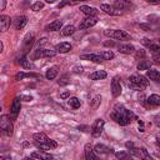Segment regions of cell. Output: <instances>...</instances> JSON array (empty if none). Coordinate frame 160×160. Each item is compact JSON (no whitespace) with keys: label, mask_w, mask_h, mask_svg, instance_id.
Wrapping results in <instances>:
<instances>
[{"label":"cell","mask_w":160,"mask_h":160,"mask_svg":"<svg viewBox=\"0 0 160 160\" xmlns=\"http://www.w3.org/2000/svg\"><path fill=\"white\" fill-rule=\"evenodd\" d=\"M110 116L115 122H118L119 125H122V126L130 124L132 120H138V116L132 111L125 109L121 104L115 105V108H114V110H112Z\"/></svg>","instance_id":"cell-1"},{"label":"cell","mask_w":160,"mask_h":160,"mask_svg":"<svg viewBox=\"0 0 160 160\" xmlns=\"http://www.w3.org/2000/svg\"><path fill=\"white\" fill-rule=\"evenodd\" d=\"M129 80H130L129 86H131V88H134L136 90H144L149 84L146 78L142 76V75H131L129 78Z\"/></svg>","instance_id":"cell-2"},{"label":"cell","mask_w":160,"mask_h":160,"mask_svg":"<svg viewBox=\"0 0 160 160\" xmlns=\"http://www.w3.org/2000/svg\"><path fill=\"white\" fill-rule=\"evenodd\" d=\"M0 129H1V132L2 135L10 138L14 132V126H12V122H11V119L8 116V115H1L0 118Z\"/></svg>","instance_id":"cell-3"},{"label":"cell","mask_w":160,"mask_h":160,"mask_svg":"<svg viewBox=\"0 0 160 160\" xmlns=\"http://www.w3.org/2000/svg\"><path fill=\"white\" fill-rule=\"evenodd\" d=\"M104 35L114 40H130L131 39L130 34H128L124 30H116V29H108L104 31Z\"/></svg>","instance_id":"cell-4"},{"label":"cell","mask_w":160,"mask_h":160,"mask_svg":"<svg viewBox=\"0 0 160 160\" xmlns=\"http://www.w3.org/2000/svg\"><path fill=\"white\" fill-rule=\"evenodd\" d=\"M100 10H102L105 14L111 15V16H120V15H122V10H119L115 6H111L109 4H101L100 5Z\"/></svg>","instance_id":"cell-5"},{"label":"cell","mask_w":160,"mask_h":160,"mask_svg":"<svg viewBox=\"0 0 160 160\" xmlns=\"http://www.w3.org/2000/svg\"><path fill=\"white\" fill-rule=\"evenodd\" d=\"M129 154L132 155V156H136V158H142V159H148V160L151 159V156L149 155L148 150L144 149V148L139 149V148H135V146H134V148L129 149Z\"/></svg>","instance_id":"cell-6"},{"label":"cell","mask_w":160,"mask_h":160,"mask_svg":"<svg viewBox=\"0 0 160 160\" xmlns=\"http://www.w3.org/2000/svg\"><path fill=\"white\" fill-rule=\"evenodd\" d=\"M20 101H21V99L19 96V98H14V100L11 102V106H10V116H11L12 120L16 119V116H18V114L20 111V108H21Z\"/></svg>","instance_id":"cell-7"},{"label":"cell","mask_w":160,"mask_h":160,"mask_svg":"<svg viewBox=\"0 0 160 160\" xmlns=\"http://www.w3.org/2000/svg\"><path fill=\"white\" fill-rule=\"evenodd\" d=\"M104 124H105V121L102 119H96L95 120V122H94V125L91 128V134H92L94 138H98V136L101 135L102 129H104Z\"/></svg>","instance_id":"cell-8"},{"label":"cell","mask_w":160,"mask_h":160,"mask_svg":"<svg viewBox=\"0 0 160 160\" xmlns=\"http://www.w3.org/2000/svg\"><path fill=\"white\" fill-rule=\"evenodd\" d=\"M96 22H98V18L96 16H88V18L81 20L79 28H80V30H85V29H89V28L96 25Z\"/></svg>","instance_id":"cell-9"},{"label":"cell","mask_w":160,"mask_h":160,"mask_svg":"<svg viewBox=\"0 0 160 160\" xmlns=\"http://www.w3.org/2000/svg\"><path fill=\"white\" fill-rule=\"evenodd\" d=\"M142 44L148 49H150L152 52L156 51L158 49H160V40L159 39H148V38H145V39H142Z\"/></svg>","instance_id":"cell-10"},{"label":"cell","mask_w":160,"mask_h":160,"mask_svg":"<svg viewBox=\"0 0 160 160\" xmlns=\"http://www.w3.org/2000/svg\"><path fill=\"white\" fill-rule=\"evenodd\" d=\"M111 94L114 98H118L121 94V85H120L118 76L112 78V80H111Z\"/></svg>","instance_id":"cell-11"},{"label":"cell","mask_w":160,"mask_h":160,"mask_svg":"<svg viewBox=\"0 0 160 160\" xmlns=\"http://www.w3.org/2000/svg\"><path fill=\"white\" fill-rule=\"evenodd\" d=\"M58 51L55 50H50V49H38L34 58H51V56H55Z\"/></svg>","instance_id":"cell-12"},{"label":"cell","mask_w":160,"mask_h":160,"mask_svg":"<svg viewBox=\"0 0 160 160\" xmlns=\"http://www.w3.org/2000/svg\"><path fill=\"white\" fill-rule=\"evenodd\" d=\"M80 59L92 61V62H102L104 61V59L99 54H82V55H80Z\"/></svg>","instance_id":"cell-13"},{"label":"cell","mask_w":160,"mask_h":160,"mask_svg":"<svg viewBox=\"0 0 160 160\" xmlns=\"http://www.w3.org/2000/svg\"><path fill=\"white\" fill-rule=\"evenodd\" d=\"M80 11L82 14H85L86 16H96L99 14V10L92 8V6H88V5H81L80 6Z\"/></svg>","instance_id":"cell-14"},{"label":"cell","mask_w":160,"mask_h":160,"mask_svg":"<svg viewBox=\"0 0 160 160\" xmlns=\"http://www.w3.org/2000/svg\"><path fill=\"white\" fill-rule=\"evenodd\" d=\"M10 24H11L10 16H8V15H1L0 16V29H1V31H6L10 28Z\"/></svg>","instance_id":"cell-15"},{"label":"cell","mask_w":160,"mask_h":160,"mask_svg":"<svg viewBox=\"0 0 160 160\" xmlns=\"http://www.w3.org/2000/svg\"><path fill=\"white\" fill-rule=\"evenodd\" d=\"M55 50L58 52H61V54H66L71 50V45L70 42H66V41H62V42H59L56 46H55Z\"/></svg>","instance_id":"cell-16"},{"label":"cell","mask_w":160,"mask_h":160,"mask_svg":"<svg viewBox=\"0 0 160 160\" xmlns=\"http://www.w3.org/2000/svg\"><path fill=\"white\" fill-rule=\"evenodd\" d=\"M94 151H95V154H99V155H105V154L114 152L112 149H110V148H108V146H105V145H102V144H98V145H95Z\"/></svg>","instance_id":"cell-17"},{"label":"cell","mask_w":160,"mask_h":160,"mask_svg":"<svg viewBox=\"0 0 160 160\" xmlns=\"http://www.w3.org/2000/svg\"><path fill=\"white\" fill-rule=\"evenodd\" d=\"M84 151H85V158L88 160H95L96 159V155H95V151H94V148L91 144H85Z\"/></svg>","instance_id":"cell-18"},{"label":"cell","mask_w":160,"mask_h":160,"mask_svg":"<svg viewBox=\"0 0 160 160\" xmlns=\"http://www.w3.org/2000/svg\"><path fill=\"white\" fill-rule=\"evenodd\" d=\"M61 26H62V21L61 20H54V21H51L50 24L46 25L45 30L46 31H58V30L61 29Z\"/></svg>","instance_id":"cell-19"},{"label":"cell","mask_w":160,"mask_h":160,"mask_svg":"<svg viewBox=\"0 0 160 160\" xmlns=\"http://www.w3.org/2000/svg\"><path fill=\"white\" fill-rule=\"evenodd\" d=\"M118 50L121 54H132L135 51V48L130 44H119L118 45Z\"/></svg>","instance_id":"cell-20"},{"label":"cell","mask_w":160,"mask_h":160,"mask_svg":"<svg viewBox=\"0 0 160 160\" xmlns=\"http://www.w3.org/2000/svg\"><path fill=\"white\" fill-rule=\"evenodd\" d=\"M146 78L152 80V81H155V82H158V84H160V71H158V70L149 69L146 71Z\"/></svg>","instance_id":"cell-21"},{"label":"cell","mask_w":160,"mask_h":160,"mask_svg":"<svg viewBox=\"0 0 160 160\" xmlns=\"http://www.w3.org/2000/svg\"><path fill=\"white\" fill-rule=\"evenodd\" d=\"M28 24V18L26 16H18L16 18V20H15V29L16 30H21V29H24L25 28V25Z\"/></svg>","instance_id":"cell-22"},{"label":"cell","mask_w":160,"mask_h":160,"mask_svg":"<svg viewBox=\"0 0 160 160\" xmlns=\"http://www.w3.org/2000/svg\"><path fill=\"white\" fill-rule=\"evenodd\" d=\"M114 6H115L116 9H119V10H128V9H130V8H131V4H130V1H125V0H116V1L114 2Z\"/></svg>","instance_id":"cell-23"},{"label":"cell","mask_w":160,"mask_h":160,"mask_svg":"<svg viewBox=\"0 0 160 160\" xmlns=\"http://www.w3.org/2000/svg\"><path fill=\"white\" fill-rule=\"evenodd\" d=\"M146 101H148V104L151 105V106H160V95L152 94V95H150L149 98H146Z\"/></svg>","instance_id":"cell-24"},{"label":"cell","mask_w":160,"mask_h":160,"mask_svg":"<svg viewBox=\"0 0 160 160\" xmlns=\"http://www.w3.org/2000/svg\"><path fill=\"white\" fill-rule=\"evenodd\" d=\"M89 78L91 80H101V79H105L106 78V71L104 70H98V71H94L89 75Z\"/></svg>","instance_id":"cell-25"},{"label":"cell","mask_w":160,"mask_h":160,"mask_svg":"<svg viewBox=\"0 0 160 160\" xmlns=\"http://www.w3.org/2000/svg\"><path fill=\"white\" fill-rule=\"evenodd\" d=\"M24 78H40V75H38L35 72H22V71L18 72L15 75V79L16 80H22Z\"/></svg>","instance_id":"cell-26"},{"label":"cell","mask_w":160,"mask_h":160,"mask_svg":"<svg viewBox=\"0 0 160 160\" xmlns=\"http://www.w3.org/2000/svg\"><path fill=\"white\" fill-rule=\"evenodd\" d=\"M32 139L38 142H46V144H48V140H49V138L44 132H35L32 135Z\"/></svg>","instance_id":"cell-27"},{"label":"cell","mask_w":160,"mask_h":160,"mask_svg":"<svg viewBox=\"0 0 160 160\" xmlns=\"http://www.w3.org/2000/svg\"><path fill=\"white\" fill-rule=\"evenodd\" d=\"M30 158H32V159H44V160H50V159H52V155L46 154V152H32V154L30 155Z\"/></svg>","instance_id":"cell-28"},{"label":"cell","mask_w":160,"mask_h":160,"mask_svg":"<svg viewBox=\"0 0 160 160\" xmlns=\"http://www.w3.org/2000/svg\"><path fill=\"white\" fill-rule=\"evenodd\" d=\"M75 32V26L74 25H66L62 30H61V35H64V36H70V35H72Z\"/></svg>","instance_id":"cell-29"},{"label":"cell","mask_w":160,"mask_h":160,"mask_svg":"<svg viewBox=\"0 0 160 160\" xmlns=\"http://www.w3.org/2000/svg\"><path fill=\"white\" fill-rule=\"evenodd\" d=\"M56 75H58V69L56 68H50L46 71V74H45V76H46L48 80H54L56 78Z\"/></svg>","instance_id":"cell-30"},{"label":"cell","mask_w":160,"mask_h":160,"mask_svg":"<svg viewBox=\"0 0 160 160\" xmlns=\"http://www.w3.org/2000/svg\"><path fill=\"white\" fill-rule=\"evenodd\" d=\"M100 102H101V96H100V95H95V96L90 100V106L95 110V109H98V108H99Z\"/></svg>","instance_id":"cell-31"},{"label":"cell","mask_w":160,"mask_h":160,"mask_svg":"<svg viewBox=\"0 0 160 160\" xmlns=\"http://www.w3.org/2000/svg\"><path fill=\"white\" fill-rule=\"evenodd\" d=\"M151 68V62L150 61H146V60H142L138 64V69L139 70H149Z\"/></svg>","instance_id":"cell-32"},{"label":"cell","mask_w":160,"mask_h":160,"mask_svg":"<svg viewBox=\"0 0 160 160\" xmlns=\"http://www.w3.org/2000/svg\"><path fill=\"white\" fill-rule=\"evenodd\" d=\"M99 55H100L104 60H110V59H112V58H114V52H112V51H110V50L101 51V52H99Z\"/></svg>","instance_id":"cell-33"},{"label":"cell","mask_w":160,"mask_h":160,"mask_svg":"<svg viewBox=\"0 0 160 160\" xmlns=\"http://www.w3.org/2000/svg\"><path fill=\"white\" fill-rule=\"evenodd\" d=\"M69 105L72 109H79L80 108V100L78 98H70L69 99Z\"/></svg>","instance_id":"cell-34"},{"label":"cell","mask_w":160,"mask_h":160,"mask_svg":"<svg viewBox=\"0 0 160 160\" xmlns=\"http://www.w3.org/2000/svg\"><path fill=\"white\" fill-rule=\"evenodd\" d=\"M35 146H36L38 149L42 150V151H48V150L51 149V146H50L49 144H46V142H38V141H35Z\"/></svg>","instance_id":"cell-35"},{"label":"cell","mask_w":160,"mask_h":160,"mask_svg":"<svg viewBox=\"0 0 160 160\" xmlns=\"http://www.w3.org/2000/svg\"><path fill=\"white\" fill-rule=\"evenodd\" d=\"M69 82H70V79H69L68 75H62V76L58 80V84H59L60 86H65V85H68Z\"/></svg>","instance_id":"cell-36"},{"label":"cell","mask_w":160,"mask_h":160,"mask_svg":"<svg viewBox=\"0 0 160 160\" xmlns=\"http://www.w3.org/2000/svg\"><path fill=\"white\" fill-rule=\"evenodd\" d=\"M75 4H79L76 0H62L59 5H58V8H64L65 5H75Z\"/></svg>","instance_id":"cell-37"},{"label":"cell","mask_w":160,"mask_h":160,"mask_svg":"<svg viewBox=\"0 0 160 160\" xmlns=\"http://www.w3.org/2000/svg\"><path fill=\"white\" fill-rule=\"evenodd\" d=\"M42 8H44V2H41V1H36L35 4L31 5V10H32V11H39V10H41Z\"/></svg>","instance_id":"cell-38"},{"label":"cell","mask_w":160,"mask_h":160,"mask_svg":"<svg viewBox=\"0 0 160 160\" xmlns=\"http://www.w3.org/2000/svg\"><path fill=\"white\" fill-rule=\"evenodd\" d=\"M18 62H19V64H20L21 66L26 68V69H29V68L31 66V65H30V62H29V61L26 60V58H25V56H21V58L19 59V61H18Z\"/></svg>","instance_id":"cell-39"},{"label":"cell","mask_w":160,"mask_h":160,"mask_svg":"<svg viewBox=\"0 0 160 160\" xmlns=\"http://www.w3.org/2000/svg\"><path fill=\"white\" fill-rule=\"evenodd\" d=\"M145 50H142V49H140V50H136V52H135V59L136 60H142L144 58H145Z\"/></svg>","instance_id":"cell-40"},{"label":"cell","mask_w":160,"mask_h":160,"mask_svg":"<svg viewBox=\"0 0 160 160\" xmlns=\"http://www.w3.org/2000/svg\"><path fill=\"white\" fill-rule=\"evenodd\" d=\"M115 156L118 159H129L130 158V154H126L124 151H118V152H115Z\"/></svg>","instance_id":"cell-41"},{"label":"cell","mask_w":160,"mask_h":160,"mask_svg":"<svg viewBox=\"0 0 160 160\" xmlns=\"http://www.w3.org/2000/svg\"><path fill=\"white\" fill-rule=\"evenodd\" d=\"M82 71H84L82 66H79V65H76V66H74V68H72V72H74V74H81Z\"/></svg>","instance_id":"cell-42"},{"label":"cell","mask_w":160,"mask_h":160,"mask_svg":"<svg viewBox=\"0 0 160 160\" xmlns=\"http://www.w3.org/2000/svg\"><path fill=\"white\" fill-rule=\"evenodd\" d=\"M20 99H21L22 101H25V102H29V101L32 100V96H31V95H20Z\"/></svg>","instance_id":"cell-43"},{"label":"cell","mask_w":160,"mask_h":160,"mask_svg":"<svg viewBox=\"0 0 160 160\" xmlns=\"http://www.w3.org/2000/svg\"><path fill=\"white\" fill-rule=\"evenodd\" d=\"M152 62L159 65L160 64V55H158V54L154 52V55H152Z\"/></svg>","instance_id":"cell-44"},{"label":"cell","mask_w":160,"mask_h":160,"mask_svg":"<svg viewBox=\"0 0 160 160\" xmlns=\"http://www.w3.org/2000/svg\"><path fill=\"white\" fill-rule=\"evenodd\" d=\"M138 125H139V130H140L141 132H144L145 129H144V122H142V120H138Z\"/></svg>","instance_id":"cell-45"},{"label":"cell","mask_w":160,"mask_h":160,"mask_svg":"<svg viewBox=\"0 0 160 160\" xmlns=\"http://www.w3.org/2000/svg\"><path fill=\"white\" fill-rule=\"evenodd\" d=\"M48 144L51 146V149H54V148H56V146H58V142H56V141H54V140H51V139H49V140H48Z\"/></svg>","instance_id":"cell-46"},{"label":"cell","mask_w":160,"mask_h":160,"mask_svg":"<svg viewBox=\"0 0 160 160\" xmlns=\"http://www.w3.org/2000/svg\"><path fill=\"white\" fill-rule=\"evenodd\" d=\"M69 96H70V91H64V92L60 94V98L61 99H68Z\"/></svg>","instance_id":"cell-47"},{"label":"cell","mask_w":160,"mask_h":160,"mask_svg":"<svg viewBox=\"0 0 160 160\" xmlns=\"http://www.w3.org/2000/svg\"><path fill=\"white\" fill-rule=\"evenodd\" d=\"M154 122H155V125H156V126H159V128H160V115H156V116L154 118Z\"/></svg>","instance_id":"cell-48"},{"label":"cell","mask_w":160,"mask_h":160,"mask_svg":"<svg viewBox=\"0 0 160 160\" xmlns=\"http://www.w3.org/2000/svg\"><path fill=\"white\" fill-rule=\"evenodd\" d=\"M140 28H142V29H145L146 31H149V30H151V26H150V25H146V24H140Z\"/></svg>","instance_id":"cell-49"},{"label":"cell","mask_w":160,"mask_h":160,"mask_svg":"<svg viewBox=\"0 0 160 160\" xmlns=\"http://www.w3.org/2000/svg\"><path fill=\"white\" fill-rule=\"evenodd\" d=\"M0 2H1L0 10H5V8H6V0H0Z\"/></svg>","instance_id":"cell-50"},{"label":"cell","mask_w":160,"mask_h":160,"mask_svg":"<svg viewBox=\"0 0 160 160\" xmlns=\"http://www.w3.org/2000/svg\"><path fill=\"white\" fill-rule=\"evenodd\" d=\"M146 2H149V4H152V5H158V4H160V0H145Z\"/></svg>","instance_id":"cell-51"},{"label":"cell","mask_w":160,"mask_h":160,"mask_svg":"<svg viewBox=\"0 0 160 160\" xmlns=\"http://www.w3.org/2000/svg\"><path fill=\"white\" fill-rule=\"evenodd\" d=\"M125 148L129 150V149H131V148H134V144L131 142V141H128V142H125Z\"/></svg>","instance_id":"cell-52"},{"label":"cell","mask_w":160,"mask_h":160,"mask_svg":"<svg viewBox=\"0 0 160 160\" xmlns=\"http://www.w3.org/2000/svg\"><path fill=\"white\" fill-rule=\"evenodd\" d=\"M104 45H105V46H114V45H115V42H114L112 40H110V41H105V42H104Z\"/></svg>","instance_id":"cell-53"},{"label":"cell","mask_w":160,"mask_h":160,"mask_svg":"<svg viewBox=\"0 0 160 160\" xmlns=\"http://www.w3.org/2000/svg\"><path fill=\"white\" fill-rule=\"evenodd\" d=\"M79 130H82V131H89L90 129H89V126H85V125H81V126H79Z\"/></svg>","instance_id":"cell-54"},{"label":"cell","mask_w":160,"mask_h":160,"mask_svg":"<svg viewBox=\"0 0 160 160\" xmlns=\"http://www.w3.org/2000/svg\"><path fill=\"white\" fill-rule=\"evenodd\" d=\"M4 50V44H2V41H0V51H2Z\"/></svg>","instance_id":"cell-55"},{"label":"cell","mask_w":160,"mask_h":160,"mask_svg":"<svg viewBox=\"0 0 160 160\" xmlns=\"http://www.w3.org/2000/svg\"><path fill=\"white\" fill-rule=\"evenodd\" d=\"M156 145L160 148V138H159V139H156Z\"/></svg>","instance_id":"cell-56"},{"label":"cell","mask_w":160,"mask_h":160,"mask_svg":"<svg viewBox=\"0 0 160 160\" xmlns=\"http://www.w3.org/2000/svg\"><path fill=\"white\" fill-rule=\"evenodd\" d=\"M46 2H49V4H52V2H55V0H45Z\"/></svg>","instance_id":"cell-57"},{"label":"cell","mask_w":160,"mask_h":160,"mask_svg":"<svg viewBox=\"0 0 160 160\" xmlns=\"http://www.w3.org/2000/svg\"><path fill=\"white\" fill-rule=\"evenodd\" d=\"M154 52H155V54H158V55H160V49H158V50H156V51H154Z\"/></svg>","instance_id":"cell-58"},{"label":"cell","mask_w":160,"mask_h":160,"mask_svg":"<svg viewBox=\"0 0 160 160\" xmlns=\"http://www.w3.org/2000/svg\"><path fill=\"white\" fill-rule=\"evenodd\" d=\"M78 2H80V1H90V0H76Z\"/></svg>","instance_id":"cell-59"},{"label":"cell","mask_w":160,"mask_h":160,"mask_svg":"<svg viewBox=\"0 0 160 160\" xmlns=\"http://www.w3.org/2000/svg\"><path fill=\"white\" fill-rule=\"evenodd\" d=\"M125 1H130V0H125Z\"/></svg>","instance_id":"cell-60"}]
</instances>
